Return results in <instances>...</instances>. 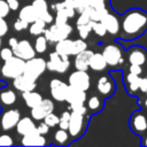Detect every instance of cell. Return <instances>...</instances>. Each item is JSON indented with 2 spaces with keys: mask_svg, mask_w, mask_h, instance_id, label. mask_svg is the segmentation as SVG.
Here are the masks:
<instances>
[{
  "mask_svg": "<svg viewBox=\"0 0 147 147\" xmlns=\"http://www.w3.org/2000/svg\"><path fill=\"white\" fill-rule=\"evenodd\" d=\"M139 90H141L144 93L146 92V90H147V78H146V77H144V78H141V77H140V82H139Z\"/></svg>",
  "mask_w": 147,
  "mask_h": 147,
  "instance_id": "c3c4849f",
  "label": "cell"
},
{
  "mask_svg": "<svg viewBox=\"0 0 147 147\" xmlns=\"http://www.w3.org/2000/svg\"><path fill=\"white\" fill-rule=\"evenodd\" d=\"M18 18H21V20H23V21H25L26 23L30 24L33 21H36L38 18V16H37L36 10L33 9L32 5H26V6H24V7H22L20 9V11H18Z\"/></svg>",
  "mask_w": 147,
  "mask_h": 147,
  "instance_id": "484cf974",
  "label": "cell"
},
{
  "mask_svg": "<svg viewBox=\"0 0 147 147\" xmlns=\"http://www.w3.org/2000/svg\"><path fill=\"white\" fill-rule=\"evenodd\" d=\"M24 64H25V61L17 57V56H11L10 59L6 60L5 63L1 65V69H0V74L5 77V78H8V79H14L15 77L20 76L23 74V70H24Z\"/></svg>",
  "mask_w": 147,
  "mask_h": 147,
  "instance_id": "3957f363",
  "label": "cell"
},
{
  "mask_svg": "<svg viewBox=\"0 0 147 147\" xmlns=\"http://www.w3.org/2000/svg\"><path fill=\"white\" fill-rule=\"evenodd\" d=\"M129 71L134 74V75L140 76L142 74V68H141V65H138V64H131L129 68Z\"/></svg>",
  "mask_w": 147,
  "mask_h": 147,
  "instance_id": "bcb514c9",
  "label": "cell"
},
{
  "mask_svg": "<svg viewBox=\"0 0 147 147\" xmlns=\"http://www.w3.org/2000/svg\"><path fill=\"white\" fill-rule=\"evenodd\" d=\"M49 88H51V95L55 101L59 102L65 101V95L69 88L68 84H65L59 78H53L49 83Z\"/></svg>",
  "mask_w": 147,
  "mask_h": 147,
  "instance_id": "7c38bea8",
  "label": "cell"
},
{
  "mask_svg": "<svg viewBox=\"0 0 147 147\" xmlns=\"http://www.w3.org/2000/svg\"><path fill=\"white\" fill-rule=\"evenodd\" d=\"M15 129H16V132L20 136H24V134H26V133L36 130V123H34V121H33L32 117H28V116L21 117L18 119Z\"/></svg>",
  "mask_w": 147,
  "mask_h": 147,
  "instance_id": "44dd1931",
  "label": "cell"
},
{
  "mask_svg": "<svg viewBox=\"0 0 147 147\" xmlns=\"http://www.w3.org/2000/svg\"><path fill=\"white\" fill-rule=\"evenodd\" d=\"M21 144L23 146H45L47 144V141L42 134H40L37 130H33V131L22 136Z\"/></svg>",
  "mask_w": 147,
  "mask_h": 147,
  "instance_id": "e0dca14e",
  "label": "cell"
},
{
  "mask_svg": "<svg viewBox=\"0 0 147 147\" xmlns=\"http://www.w3.org/2000/svg\"><path fill=\"white\" fill-rule=\"evenodd\" d=\"M107 67V62L101 53H93L88 61V68L94 71H102Z\"/></svg>",
  "mask_w": 147,
  "mask_h": 147,
  "instance_id": "cb8c5ba5",
  "label": "cell"
},
{
  "mask_svg": "<svg viewBox=\"0 0 147 147\" xmlns=\"http://www.w3.org/2000/svg\"><path fill=\"white\" fill-rule=\"evenodd\" d=\"M6 2H7V5H8L10 10L16 11L20 8V1L18 0H6Z\"/></svg>",
  "mask_w": 147,
  "mask_h": 147,
  "instance_id": "7dc6e473",
  "label": "cell"
},
{
  "mask_svg": "<svg viewBox=\"0 0 147 147\" xmlns=\"http://www.w3.org/2000/svg\"><path fill=\"white\" fill-rule=\"evenodd\" d=\"M68 20H69V17L67 16V14H65L62 9L56 10V15H55V17H54V21H55L56 24H64V23H68Z\"/></svg>",
  "mask_w": 147,
  "mask_h": 147,
  "instance_id": "8d00e7d4",
  "label": "cell"
},
{
  "mask_svg": "<svg viewBox=\"0 0 147 147\" xmlns=\"http://www.w3.org/2000/svg\"><path fill=\"white\" fill-rule=\"evenodd\" d=\"M46 23L41 20V18H37L36 21H33L32 23L29 24L28 29H29V32L30 34L32 36H39V34H42L45 29H46Z\"/></svg>",
  "mask_w": 147,
  "mask_h": 147,
  "instance_id": "83f0119b",
  "label": "cell"
},
{
  "mask_svg": "<svg viewBox=\"0 0 147 147\" xmlns=\"http://www.w3.org/2000/svg\"><path fill=\"white\" fill-rule=\"evenodd\" d=\"M49 127H54V126H56L57 124H59V121H60V118H59V116L57 115H55L53 111L52 113H49L48 115H46L45 117H44V119H42Z\"/></svg>",
  "mask_w": 147,
  "mask_h": 147,
  "instance_id": "d590c367",
  "label": "cell"
},
{
  "mask_svg": "<svg viewBox=\"0 0 147 147\" xmlns=\"http://www.w3.org/2000/svg\"><path fill=\"white\" fill-rule=\"evenodd\" d=\"M54 140L57 145H67L69 141V133L67 130L63 129H59L55 133H54Z\"/></svg>",
  "mask_w": 147,
  "mask_h": 147,
  "instance_id": "4dcf8cb0",
  "label": "cell"
},
{
  "mask_svg": "<svg viewBox=\"0 0 147 147\" xmlns=\"http://www.w3.org/2000/svg\"><path fill=\"white\" fill-rule=\"evenodd\" d=\"M93 54L92 51H88L87 48L78 54H76V57H75V68L76 70H84L86 71L88 69V61H90V57L91 55Z\"/></svg>",
  "mask_w": 147,
  "mask_h": 147,
  "instance_id": "7402d4cb",
  "label": "cell"
},
{
  "mask_svg": "<svg viewBox=\"0 0 147 147\" xmlns=\"http://www.w3.org/2000/svg\"><path fill=\"white\" fill-rule=\"evenodd\" d=\"M37 80L25 76L24 74L15 77L13 79V86L15 90L20 92H28V91H33L37 87Z\"/></svg>",
  "mask_w": 147,
  "mask_h": 147,
  "instance_id": "9a60e30c",
  "label": "cell"
},
{
  "mask_svg": "<svg viewBox=\"0 0 147 147\" xmlns=\"http://www.w3.org/2000/svg\"><path fill=\"white\" fill-rule=\"evenodd\" d=\"M13 52H14V55L26 61L33 56H36V51L32 46V44L26 40V39H23V40H18L16 46L13 48Z\"/></svg>",
  "mask_w": 147,
  "mask_h": 147,
  "instance_id": "8fae6325",
  "label": "cell"
},
{
  "mask_svg": "<svg viewBox=\"0 0 147 147\" xmlns=\"http://www.w3.org/2000/svg\"><path fill=\"white\" fill-rule=\"evenodd\" d=\"M121 29L123 39L131 40L140 37L147 30V13L138 8L127 10L122 16Z\"/></svg>",
  "mask_w": 147,
  "mask_h": 147,
  "instance_id": "6da1fadb",
  "label": "cell"
},
{
  "mask_svg": "<svg viewBox=\"0 0 147 147\" xmlns=\"http://www.w3.org/2000/svg\"><path fill=\"white\" fill-rule=\"evenodd\" d=\"M72 41L69 38L62 39L57 42H55V52H57L60 55H68L70 56L72 54Z\"/></svg>",
  "mask_w": 147,
  "mask_h": 147,
  "instance_id": "4316f807",
  "label": "cell"
},
{
  "mask_svg": "<svg viewBox=\"0 0 147 147\" xmlns=\"http://www.w3.org/2000/svg\"><path fill=\"white\" fill-rule=\"evenodd\" d=\"M125 79H126V83H127V85H129V90H130L131 92H136V91L139 88L140 76L130 72L129 75H126Z\"/></svg>",
  "mask_w": 147,
  "mask_h": 147,
  "instance_id": "f546056e",
  "label": "cell"
},
{
  "mask_svg": "<svg viewBox=\"0 0 147 147\" xmlns=\"http://www.w3.org/2000/svg\"><path fill=\"white\" fill-rule=\"evenodd\" d=\"M146 78H147V76H146Z\"/></svg>",
  "mask_w": 147,
  "mask_h": 147,
  "instance_id": "91938a15",
  "label": "cell"
},
{
  "mask_svg": "<svg viewBox=\"0 0 147 147\" xmlns=\"http://www.w3.org/2000/svg\"><path fill=\"white\" fill-rule=\"evenodd\" d=\"M130 127L137 133L141 134L147 131V116L142 111H136L130 117Z\"/></svg>",
  "mask_w": 147,
  "mask_h": 147,
  "instance_id": "4fadbf2b",
  "label": "cell"
},
{
  "mask_svg": "<svg viewBox=\"0 0 147 147\" xmlns=\"http://www.w3.org/2000/svg\"><path fill=\"white\" fill-rule=\"evenodd\" d=\"M129 62L130 64L144 65L147 63V51L140 46H134L129 52Z\"/></svg>",
  "mask_w": 147,
  "mask_h": 147,
  "instance_id": "ac0fdd59",
  "label": "cell"
},
{
  "mask_svg": "<svg viewBox=\"0 0 147 147\" xmlns=\"http://www.w3.org/2000/svg\"><path fill=\"white\" fill-rule=\"evenodd\" d=\"M77 30H78V34L80 37V39H86L90 34V32L92 31V26H91V21L87 24L84 25H77Z\"/></svg>",
  "mask_w": 147,
  "mask_h": 147,
  "instance_id": "e575fe53",
  "label": "cell"
},
{
  "mask_svg": "<svg viewBox=\"0 0 147 147\" xmlns=\"http://www.w3.org/2000/svg\"><path fill=\"white\" fill-rule=\"evenodd\" d=\"M72 32V26L68 23L64 24H51L44 31V37L48 42H57L62 39H65Z\"/></svg>",
  "mask_w": 147,
  "mask_h": 147,
  "instance_id": "7a4b0ae2",
  "label": "cell"
},
{
  "mask_svg": "<svg viewBox=\"0 0 147 147\" xmlns=\"http://www.w3.org/2000/svg\"><path fill=\"white\" fill-rule=\"evenodd\" d=\"M54 110V102L49 99H44L33 108H31V117L36 121H42L46 115Z\"/></svg>",
  "mask_w": 147,
  "mask_h": 147,
  "instance_id": "30bf717a",
  "label": "cell"
},
{
  "mask_svg": "<svg viewBox=\"0 0 147 147\" xmlns=\"http://www.w3.org/2000/svg\"><path fill=\"white\" fill-rule=\"evenodd\" d=\"M145 93H147V90H146V92H145Z\"/></svg>",
  "mask_w": 147,
  "mask_h": 147,
  "instance_id": "6f0895ef",
  "label": "cell"
},
{
  "mask_svg": "<svg viewBox=\"0 0 147 147\" xmlns=\"http://www.w3.org/2000/svg\"><path fill=\"white\" fill-rule=\"evenodd\" d=\"M91 26H92V31L99 36V37H105V34L107 33L106 31V28L103 26V24L99 21V22H95V21H91Z\"/></svg>",
  "mask_w": 147,
  "mask_h": 147,
  "instance_id": "836d02e7",
  "label": "cell"
},
{
  "mask_svg": "<svg viewBox=\"0 0 147 147\" xmlns=\"http://www.w3.org/2000/svg\"><path fill=\"white\" fill-rule=\"evenodd\" d=\"M74 2V8L76 11L78 13H82L88 5H87V1L86 0H72Z\"/></svg>",
  "mask_w": 147,
  "mask_h": 147,
  "instance_id": "60d3db41",
  "label": "cell"
},
{
  "mask_svg": "<svg viewBox=\"0 0 147 147\" xmlns=\"http://www.w3.org/2000/svg\"><path fill=\"white\" fill-rule=\"evenodd\" d=\"M11 145H14V140L9 134L7 133L0 134V146H11Z\"/></svg>",
  "mask_w": 147,
  "mask_h": 147,
  "instance_id": "ab89813d",
  "label": "cell"
},
{
  "mask_svg": "<svg viewBox=\"0 0 147 147\" xmlns=\"http://www.w3.org/2000/svg\"><path fill=\"white\" fill-rule=\"evenodd\" d=\"M87 48V44L85 41V39H76L72 41V54L71 55H76L83 51H85Z\"/></svg>",
  "mask_w": 147,
  "mask_h": 147,
  "instance_id": "d6a6232c",
  "label": "cell"
},
{
  "mask_svg": "<svg viewBox=\"0 0 147 147\" xmlns=\"http://www.w3.org/2000/svg\"><path fill=\"white\" fill-rule=\"evenodd\" d=\"M102 107V102L100 100L99 96L96 95H92L88 100H87V108L91 110V111H99L100 108Z\"/></svg>",
  "mask_w": 147,
  "mask_h": 147,
  "instance_id": "1f68e13d",
  "label": "cell"
},
{
  "mask_svg": "<svg viewBox=\"0 0 147 147\" xmlns=\"http://www.w3.org/2000/svg\"><path fill=\"white\" fill-rule=\"evenodd\" d=\"M68 85L83 91H87L91 86V77L84 70H76L70 74L68 78Z\"/></svg>",
  "mask_w": 147,
  "mask_h": 147,
  "instance_id": "52a82bcc",
  "label": "cell"
},
{
  "mask_svg": "<svg viewBox=\"0 0 147 147\" xmlns=\"http://www.w3.org/2000/svg\"><path fill=\"white\" fill-rule=\"evenodd\" d=\"M31 5L36 10L38 18H41L46 24H51L54 21L53 15L48 10V3L46 0H33Z\"/></svg>",
  "mask_w": 147,
  "mask_h": 147,
  "instance_id": "5bb4252c",
  "label": "cell"
},
{
  "mask_svg": "<svg viewBox=\"0 0 147 147\" xmlns=\"http://www.w3.org/2000/svg\"><path fill=\"white\" fill-rule=\"evenodd\" d=\"M68 123L69 122H65V121H59V126L60 129H63V130H68Z\"/></svg>",
  "mask_w": 147,
  "mask_h": 147,
  "instance_id": "816d5d0a",
  "label": "cell"
},
{
  "mask_svg": "<svg viewBox=\"0 0 147 147\" xmlns=\"http://www.w3.org/2000/svg\"><path fill=\"white\" fill-rule=\"evenodd\" d=\"M102 56L105 57L107 65H117L119 63L123 62V55H122V51L118 46L109 44L107 45L103 51H102Z\"/></svg>",
  "mask_w": 147,
  "mask_h": 147,
  "instance_id": "9c48e42d",
  "label": "cell"
},
{
  "mask_svg": "<svg viewBox=\"0 0 147 147\" xmlns=\"http://www.w3.org/2000/svg\"><path fill=\"white\" fill-rule=\"evenodd\" d=\"M47 46H48L47 39L44 36H41V34L37 36V38L34 40V45H33V48H34L36 53H39V54L45 53L46 49H47Z\"/></svg>",
  "mask_w": 147,
  "mask_h": 147,
  "instance_id": "f1b7e54d",
  "label": "cell"
},
{
  "mask_svg": "<svg viewBox=\"0 0 147 147\" xmlns=\"http://www.w3.org/2000/svg\"><path fill=\"white\" fill-rule=\"evenodd\" d=\"M85 118L84 115L77 114L75 111L70 113V118H69V123H68V133L69 136H71L74 139L78 138L79 136H82V133H84L85 131Z\"/></svg>",
  "mask_w": 147,
  "mask_h": 147,
  "instance_id": "ba28073f",
  "label": "cell"
},
{
  "mask_svg": "<svg viewBox=\"0 0 147 147\" xmlns=\"http://www.w3.org/2000/svg\"><path fill=\"white\" fill-rule=\"evenodd\" d=\"M46 70V61L42 57H31L25 61L23 74L34 80H37Z\"/></svg>",
  "mask_w": 147,
  "mask_h": 147,
  "instance_id": "5b68a950",
  "label": "cell"
},
{
  "mask_svg": "<svg viewBox=\"0 0 147 147\" xmlns=\"http://www.w3.org/2000/svg\"><path fill=\"white\" fill-rule=\"evenodd\" d=\"M98 92L102 95H111L115 91V83L109 76H101L96 83Z\"/></svg>",
  "mask_w": 147,
  "mask_h": 147,
  "instance_id": "d6986e66",
  "label": "cell"
},
{
  "mask_svg": "<svg viewBox=\"0 0 147 147\" xmlns=\"http://www.w3.org/2000/svg\"><path fill=\"white\" fill-rule=\"evenodd\" d=\"M14 56V52L10 47H0V59L2 61H6Z\"/></svg>",
  "mask_w": 147,
  "mask_h": 147,
  "instance_id": "74e56055",
  "label": "cell"
},
{
  "mask_svg": "<svg viewBox=\"0 0 147 147\" xmlns=\"http://www.w3.org/2000/svg\"><path fill=\"white\" fill-rule=\"evenodd\" d=\"M70 106V109L71 111H75L77 114H80V115H86L87 113V108L84 106V105H69Z\"/></svg>",
  "mask_w": 147,
  "mask_h": 147,
  "instance_id": "7bdbcfd3",
  "label": "cell"
},
{
  "mask_svg": "<svg viewBox=\"0 0 147 147\" xmlns=\"http://www.w3.org/2000/svg\"><path fill=\"white\" fill-rule=\"evenodd\" d=\"M9 13H10V9H9L6 0H0V17L5 18L9 15Z\"/></svg>",
  "mask_w": 147,
  "mask_h": 147,
  "instance_id": "b9f144b4",
  "label": "cell"
},
{
  "mask_svg": "<svg viewBox=\"0 0 147 147\" xmlns=\"http://www.w3.org/2000/svg\"><path fill=\"white\" fill-rule=\"evenodd\" d=\"M22 99H23L24 103L31 109V108L36 107V106L42 100V96H41L40 93L34 92V90H33V91L22 92Z\"/></svg>",
  "mask_w": 147,
  "mask_h": 147,
  "instance_id": "d4e9b609",
  "label": "cell"
},
{
  "mask_svg": "<svg viewBox=\"0 0 147 147\" xmlns=\"http://www.w3.org/2000/svg\"><path fill=\"white\" fill-rule=\"evenodd\" d=\"M70 68V61L68 55H60L57 52L49 54L48 61H46V69L57 74H64Z\"/></svg>",
  "mask_w": 147,
  "mask_h": 147,
  "instance_id": "277c9868",
  "label": "cell"
},
{
  "mask_svg": "<svg viewBox=\"0 0 147 147\" xmlns=\"http://www.w3.org/2000/svg\"><path fill=\"white\" fill-rule=\"evenodd\" d=\"M145 106H146V108H147V99L145 100Z\"/></svg>",
  "mask_w": 147,
  "mask_h": 147,
  "instance_id": "11a10c76",
  "label": "cell"
},
{
  "mask_svg": "<svg viewBox=\"0 0 147 147\" xmlns=\"http://www.w3.org/2000/svg\"><path fill=\"white\" fill-rule=\"evenodd\" d=\"M103 26L106 28V31L110 34H117L119 32V22L116 16H114L110 13H107L100 21Z\"/></svg>",
  "mask_w": 147,
  "mask_h": 147,
  "instance_id": "ffe728a7",
  "label": "cell"
},
{
  "mask_svg": "<svg viewBox=\"0 0 147 147\" xmlns=\"http://www.w3.org/2000/svg\"><path fill=\"white\" fill-rule=\"evenodd\" d=\"M17 41H18V40H17V39H16L15 37H10V38L8 39V46H9V47H10V48L13 49V48H14V47L16 46Z\"/></svg>",
  "mask_w": 147,
  "mask_h": 147,
  "instance_id": "f907efd6",
  "label": "cell"
},
{
  "mask_svg": "<svg viewBox=\"0 0 147 147\" xmlns=\"http://www.w3.org/2000/svg\"><path fill=\"white\" fill-rule=\"evenodd\" d=\"M141 145L142 146H147V134L142 138V141H141Z\"/></svg>",
  "mask_w": 147,
  "mask_h": 147,
  "instance_id": "f5cc1de1",
  "label": "cell"
},
{
  "mask_svg": "<svg viewBox=\"0 0 147 147\" xmlns=\"http://www.w3.org/2000/svg\"><path fill=\"white\" fill-rule=\"evenodd\" d=\"M28 26H29V23H26L25 21H23V20H21V18H17L15 22H14V24H13V28H14V30L15 31H23V30H26L28 29Z\"/></svg>",
  "mask_w": 147,
  "mask_h": 147,
  "instance_id": "f35d334b",
  "label": "cell"
},
{
  "mask_svg": "<svg viewBox=\"0 0 147 147\" xmlns=\"http://www.w3.org/2000/svg\"><path fill=\"white\" fill-rule=\"evenodd\" d=\"M87 99L86 91L69 86L67 95H65V101L69 105H84Z\"/></svg>",
  "mask_w": 147,
  "mask_h": 147,
  "instance_id": "2e32d148",
  "label": "cell"
},
{
  "mask_svg": "<svg viewBox=\"0 0 147 147\" xmlns=\"http://www.w3.org/2000/svg\"><path fill=\"white\" fill-rule=\"evenodd\" d=\"M20 118L21 113L18 109L9 108L7 110H3L0 115V129L2 131H10L15 129Z\"/></svg>",
  "mask_w": 147,
  "mask_h": 147,
  "instance_id": "8992f818",
  "label": "cell"
},
{
  "mask_svg": "<svg viewBox=\"0 0 147 147\" xmlns=\"http://www.w3.org/2000/svg\"><path fill=\"white\" fill-rule=\"evenodd\" d=\"M5 86H7V83L3 82V80H0V88H2V87H5Z\"/></svg>",
  "mask_w": 147,
  "mask_h": 147,
  "instance_id": "db71d44e",
  "label": "cell"
},
{
  "mask_svg": "<svg viewBox=\"0 0 147 147\" xmlns=\"http://www.w3.org/2000/svg\"><path fill=\"white\" fill-rule=\"evenodd\" d=\"M8 32V24L5 21V18L0 17V37H3Z\"/></svg>",
  "mask_w": 147,
  "mask_h": 147,
  "instance_id": "f6af8a7d",
  "label": "cell"
},
{
  "mask_svg": "<svg viewBox=\"0 0 147 147\" xmlns=\"http://www.w3.org/2000/svg\"><path fill=\"white\" fill-rule=\"evenodd\" d=\"M16 93L7 86L0 88V105L2 107H10L16 102Z\"/></svg>",
  "mask_w": 147,
  "mask_h": 147,
  "instance_id": "603a6c76",
  "label": "cell"
},
{
  "mask_svg": "<svg viewBox=\"0 0 147 147\" xmlns=\"http://www.w3.org/2000/svg\"><path fill=\"white\" fill-rule=\"evenodd\" d=\"M0 69H1V65H0Z\"/></svg>",
  "mask_w": 147,
  "mask_h": 147,
  "instance_id": "680465c9",
  "label": "cell"
},
{
  "mask_svg": "<svg viewBox=\"0 0 147 147\" xmlns=\"http://www.w3.org/2000/svg\"><path fill=\"white\" fill-rule=\"evenodd\" d=\"M59 118H60V121L69 122V118H70V111H67V110H65V111H63Z\"/></svg>",
  "mask_w": 147,
  "mask_h": 147,
  "instance_id": "681fc988",
  "label": "cell"
},
{
  "mask_svg": "<svg viewBox=\"0 0 147 147\" xmlns=\"http://www.w3.org/2000/svg\"><path fill=\"white\" fill-rule=\"evenodd\" d=\"M36 130H37L40 134L45 136V134H47V133L49 132V126H48L45 122H40L38 125H36Z\"/></svg>",
  "mask_w": 147,
  "mask_h": 147,
  "instance_id": "ee69618b",
  "label": "cell"
},
{
  "mask_svg": "<svg viewBox=\"0 0 147 147\" xmlns=\"http://www.w3.org/2000/svg\"><path fill=\"white\" fill-rule=\"evenodd\" d=\"M1 42H2V41H1V37H0V47H1Z\"/></svg>",
  "mask_w": 147,
  "mask_h": 147,
  "instance_id": "9f6ffc18",
  "label": "cell"
}]
</instances>
